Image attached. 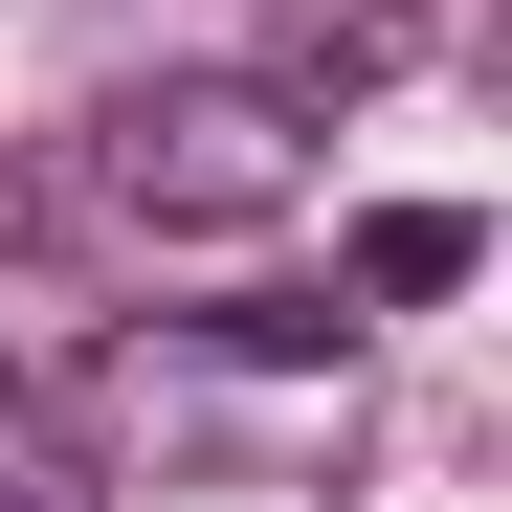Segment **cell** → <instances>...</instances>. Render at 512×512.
<instances>
[{"instance_id": "cell-3", "label": "cell", "mask_w": 512, "mask_h": 512, "mask_svg": "<svg viewBox=\"0 0 512 512\" xmlns=\"http://www.w3.org/2000/svg\"><path fill=\"white\" fill-rule=\"evenodd\" d=\"M379 67H401V0H290L268 90H290V112H334V90H379Z\"/></svg>"}, {"instance_id": "cell-5", "label": "cell", "mask_w": 512, "mask_h": 512, "mask_svg": "<svg viewBox=\"0 0 512 512\" xmlns=\"http://www.w3.org/2000/svg\"><path fill=\"white\" fill-rule=\"evenodd\" d=\"M0 401H23V379H0Z\"/></svg>"}, {"instance_id": "cell-2", "label": "cell", "mask_w": 512, "mask_h": 512, "mask_svg": "<svg viewBox=\"0 0 512 512\" xmlns=\"http://www.w3.org/2000/svg\"><path fill=\"white\" fill-rule=\"evenodd\" d=\"M468 268H490L468 201H379V223H357V312H423V290H468Z\"/></svg>"}, {"instance_id": "cell-1", "label": "cell", "mask_w": 512, "mask_h": 512, "mask_svg": "<svg viewBox=\"0 0 512 512\" xmlns=\"http://www.w3.org/2000/svg\"><path fill=\"white\" fill-rule=\"evenodd\" d=\"M90 201L134 245H245V223L312 201V112L268 90V67H156V90L90 112Z\"/></svg>"}, {"instance_id": "cell-4", "label": "cell", "mask_w": 512, "mask_h": 512, "mask_svg": "<svg viewBox=\"0 0 512 512\" xmlns=\"http://www.w3.org/2000/svg\"><path fill=\"white\" fill-rule=\"evenodd\" d=\"M23 223H45V201H23V179H0V245H23Z\"/></svg>"}]
</instances>
